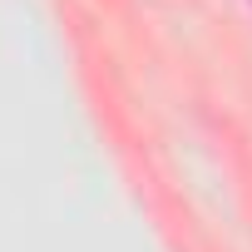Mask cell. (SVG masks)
Listing matches in <instances>:
<instances>
[{"instance_id":"1","label":"cell","mask_w":252,"mask_h":252,"mask_svg":"<svg viewBox=\"0 0 252 252\" xmlns=\"http://www.w3.org/2000/svg\"><path fill=\"white\" fill-rule=\"evenodd\" d=\"M247 5H252V0H247Z\"/></svg>"}]
</instances>
